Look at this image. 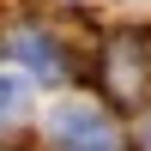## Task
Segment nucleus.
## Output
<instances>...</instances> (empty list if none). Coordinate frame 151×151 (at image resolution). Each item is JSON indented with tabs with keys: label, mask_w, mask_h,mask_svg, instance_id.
Segmentation results:
<instances>
[{
	"label": "nucleus",
	"mask_w": 151,
	"mask_h": 151,
	"mask_svg": "<svg viewBox=\"0 0 151 151\" xmlns=\"http://www.w3.org/2000/svg\"><path fill=\"white\" fill-rule=\"evenodd\" d=\"M97 79H103V97L115 109H139L145 85H151V42H145V30H115L109 36Z\"/></svg>",
	"instance_id": "1"
},
{
	"label": "nucleus",
	"mask_w": 151,
	"mask_h": 151,
	"mask_svg": "<svg viewBox=\"0 0 151 151\" xmlns=\"http://www.w3.org/2000/svg\"><path fill=\"white\" fill-rule=\"evenodd\" d=\"M55 145H67V151H109V127H103V115H91V109H60L55 115Z\"/></svg>",
	"instance_id": "2"
},
{
	"label": "nucleus",
	"mask_w": 151,
	"mask_h": 151,
	"mask_svg": "<svg viewBox=\"0 0 151 151\" xmlns=\"http://www.w3.org/2000/svg\"><path fill=\"white\" fill-rule=\"evenodd\" d=\"M12 55L30 60L36 79H60V73H67V67H60V48H55V42H42L36 30H18V36H12Z\"/></svg>",
	"instance_id": "3"
},
{
	"label": "nucleus",
	"mask_w": 151,
	"mask_h": 151,
	"mask_svg": "<svg viewBox=\"0 0 151 151\" xmlns=\"http://www.w3.org/2000/svg\"><path fill=\"white\" fill-rule=\"evenodd\" d=\"M18 115H24V85L0 73V133H6V127H18Z\"/></svg>",
	"instance_id": "4"
},
{
	"label": "nucleus",
	"mask_w": 151,
	"mask_h": 151,
	"mask_svg": "<svg viewBox=\"0 0 151 151\" xmlns=\"http://www.w3.org/2000/svg\"><path fill=\"white\" fill-rule=\"evenodd\" d=\"M139 151H151V115H145V127H139Z\"/></svg>",
	"instance_id": "5"
}]
</instances>
